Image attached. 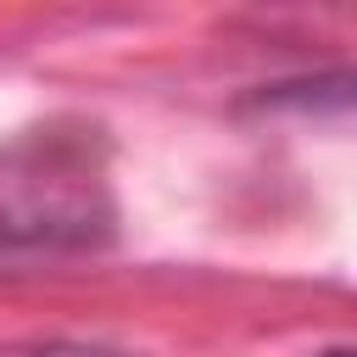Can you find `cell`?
I'll use <instances>...</instances> for the list:
<instances>
[{"instance_id":"1","label":"cell","mask_w":357,"mask_h":357,"mask_svg":"<svg viewBox=\"0 0 357 357\" xmlns=\"http://www.w3.org/2000/svg\"><path fill=\"white\" fill-rule=\"evenodd\" d=\"M117 234L112 145L100 123L50 117L0 145V251H100Z\"/></svg>"},{"instance_id":"3","label":"cell","mask_w":357,"mask_h":357,"mask_svg":"<svg viewBox=\"0 0 357 357\" xmlns=\"http://www.w3.org/2000/svg\"><path fill=\"white\" fill-rule=\"evenodd\" d=\"M0 357H139V351L95 346V340H6Z\"/></svg>"},{"instance_id":"4","label":"cell","mask_w":357,"mask_h":357,"mask_svg":"<svg viewBox=\"0 0 357 357\" xmlns=\"http://www.w3.org/2000/svg\"><path fill=\"white\" fill-rule=\"evenodd\" d=\"M318 357H357V346H329V351H318Z\"/></svg>"},{"instance_id":"2","label":"cell","mask_w":357,"mask_h":357,"mask_svg":"<svg viewBox=\"0 0 357 357\" xmlns=\"http://www.w3.org/2000/svg\"><path fill=\"white\" fill-rule=\"evenodd\" d=\"M262 112H307V117H357V67H329L307 78H279L251 95Z\"/></svg>"}]
</instances>
